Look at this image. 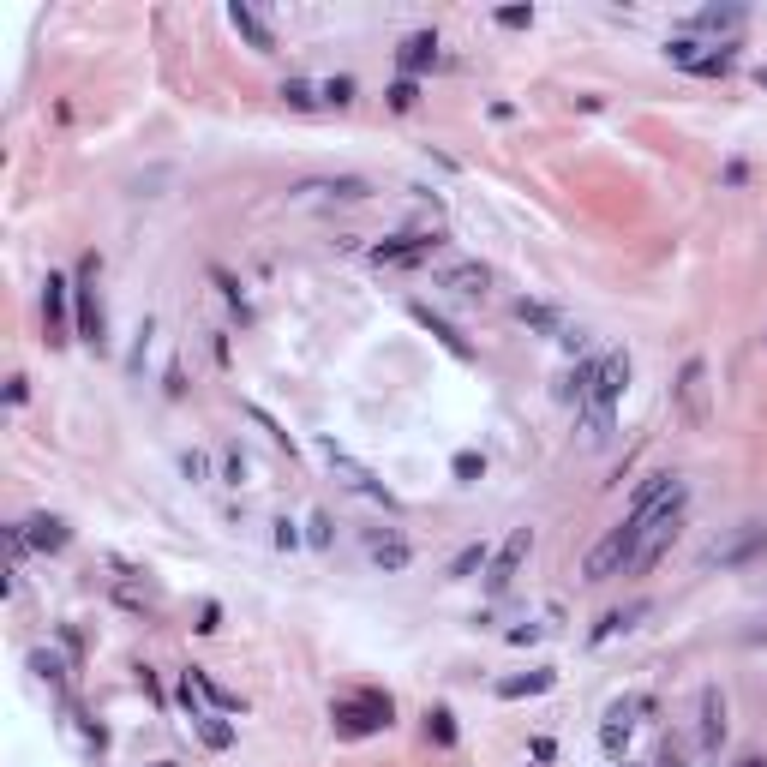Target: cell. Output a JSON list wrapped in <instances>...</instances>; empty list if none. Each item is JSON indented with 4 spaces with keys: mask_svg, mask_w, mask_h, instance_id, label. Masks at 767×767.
Listing matches in <instances>:
<instances>
[{
    "mask_svg": "<svg viewBox=\"0 0 767 767\" xmlns=\"http://www.w3.org/2000/svg\"><path fill=\"white\" fill-rule=\"evenodd\" d=\"M66 294H72L66 276H48V282H42V330H48L54 348L66 342Z\"/></svg>",
    "mask_w": 767,
    "mask_h": 767,
    "instance_id": "cell-21",
    "label": "cell"
},
{
    "mask_svg": "<svg viewBox=\"0 0 767 767\" xmlns=\"http://www.w3.org/2000/svg\"><path fill=\"white\" fill-rule=\"evenodd\" d=\"M762 90H767V72H762Z\"/></svg>",
    "mask_w": 767,
    "mask_h": 767,
    "instance_id": "cell-50",
    "label": "cell"
},
{
    "mask_svg": "<svg viewBox=\"0 0 767 767\" xmlns=\"http://www.w3.org/2000/svg\"><path fill=\"white\" fill-rule=\"evenodd\" d=\"M546 690H558V672H552V666H540V672H528V678H504V684H498V696H504V702H528V696H546Z\"/></svg>",
    "mask_w": 767,
    "mask_h": 767,
    "instance_id": "cell-26",
    "label": "cell"
},
{
    "mask_svg": "<svg viewBox=\"0 0 767 767\" xmlns=\"http://www.w3.org/2000/svg\"><path fill=\"white\" fill-rule=\"evenodd\" d=\"M426 738H432L438 750H456V738H462V732H456V714H450L444 702H438V708H426Z\"/></svg>",
    "mask_w": 767,
    "mask_h": 767,
    "instance_id": "cell-30",
    "label": "cell"
},
{
    "mask_svg": "<svg viewBox=\"0 0 767 767\" xmlns=\"http://www.w3.org/2000/svg\"><path fill=\"white\" fill-rule=\"evenodd\" d=\"M678 492H684V480H678V474H666V468H660V474H648V480L636 486V498H630V522H648V516H654L660 504H672Z\"/></svg>",
    "mask_w": 767,
    "mask_h": 767,
    "instance_id": "cell-18",
    "label": "cell"
},
{
    "mask_svg": "<svg viewBox=\"0 0 767 767\" xmlns=\"http://www.w3.org/2000/svg\"><path fill=\"white\" fill-rule=\"evenodd\" d=\"M642 612H648V606H630V612H606V618L594 624V642H612V636H618V630H630Z\"/></svg>",
    "mask_w": 767,
    "mask_h": 767,
    "instance_id": "cell-32",
    "label": "cell"
},
{
    "mask_svg": "<svg viewBox=\"0 0 767 767\" xmlns=\"http://www.w3.org/2000/svg\"><path fill=\"white\" fill-rule=\"evenodd\" d=\"M114 600H120V606H126V612H150V606H156V600H150V594H138V588H132V582H126V576H120V582H114Z\"/></svg>",
    "mask_w": 767,
    "mask_h": 767,
    "instance_id": "cell-40",
    "label": "cell"
},
{
    "mask_svg": "<svg viewBox=\"0 0 767 767\" xmlns=\"http://www.w3.org/2000/svg\"><path fill=\"white\" fill-rule=\"evenodd\" d=\"M294 192H300V198H342V204H360L372 186H366L360 174H342V180H300Z\"/></svg>",
    "mask_w": 767,
    "mask_h": 767,
    "instance_id": "cell-24",
    "label": "cell"
},
{
    "mask_svg": "<svg viewBox=\"0 0 767 767\" xmlns=\"http://www.w3.org/2000/svg\"><path fill=\"white\" fill-rule=\"evenodd\" d=\"M444 246H450V234H438V228H408V234L378 240L366 258H372V270H420V264L444 258Z\"/></svg>",
    "mask_w": 767,
    "mask_h": 767,
    "instance_id": "cell-3",
    "label": "cell"
},
{
    "mask_svg": "<svg viewBox=\"0 0 767 767\" xmlns=\"http://www.w3.org/2000/svg\"><path fill=\"white\" fill-rule=\"evenodd\" d=\"M24 402H30V378L12 372V378H6V408H24Z\"/></svg>",
    "mask_w": 767,
    "mask_h": 767,
    "instance_id": "cell-43",
    "label": "cell"
},
{
    "mask_svg": "<svg viewBox=\"0 0 767 767\" xmlns=\"http://www.w3.org/2000/svg\"><path fill=\"white\" fill-rule=\"evenodd\" d=\"M744 24H750V12H744V6H702V12H690L684 36H696V42H702V36H714V42L726 48V42H738V36H744Z\"/></svg>",
    "mask_w": 767,
    "mask_h": 767,
    "instance_id": "cell-12",
    "label": "cell"
},
{
    "mask_svg": "<svg viewBox=\"0 0 767 767\" xmlns=\"http://www.w3.org/2000/svg\"><path fill=\"white\" fill-rule=\"evenodd\" d=\"M270 528H276V552H300V540H306V534H300V528H294L288 516H276Z\"/></svg>",
    "mask_w": 767,
    "mask_h": 767,
    "instance_id": "cell-42",
    "label": "cell"
},
{
    "mask_svg": "<svg viewBox=\"0 0 767 767\" xmlns=\"http://www.w3.org/2000/svg\"><path fill=\"white\" fill-rule=\"evenodd\" d=\"M96 276H102V258L84 252L78 270H72V306H78V342L102 348V300H96Z\"/></svg>",
    "mask_w": 767,
    "mask_h": 767,
    "instance_id": "cell-7",
    "label": "cell"
},
{
    "mask_svg": "<svg viewBox=\"0 0 767 767\" xmlns=\"http://www.w3.org/2000/svg\"><path fill=\"white\" fill-rule=\"evenodd\" d=\"M624 390H630V354L618 348V354H606V366H600V378H594V390H588V402L576 408V432H582V444H606L612 438V426H618V402H624Z\"/></svg>",
    "mask_w": 767,
    "mask_h": 767,
    "instance_id": "cell-1",
    "label": "cell"
},
{
    "mask_svg": "<svg viewBox=\"0 0 767 767\" xmlns=\"http://www.w3.org/2000/svg\"><path fill=\"white\" fill-rule=\"evenodd\" d=\"M666 60L678 66V72H696V78H726L732 66H738V42H696V36H666Z\"/></svg>",
    "mask_w": 767,
    "mask_h": 767,
    "instance_id": "cell-5",
    "label": "cell"
},
{
    "mask_svg": "<svg viewBox=\"0 0 767 767\" xmlns=\"http://www.w3.org/2000/svg\"><path fill=\"white\" fill-rule=\"evenodd\" d=\"M180 474H186L192 486H204V480H210V456H204V450H186V456H180Z\"/></svg>",
    "mask_w": 767,
    "mask_h": 767,
    "instance_id": "cell-39",
    "label": "cell"
},
{
    "mask_svg": "<svg viewBox=\"0 0 767 767\" xmlns=\"http://www.w3.org/2000/svg\"><path fill=\"white\" fill-rule=\"evenodd\" d=\"M696 732H702V750L708 756H720L726 750V738H732V720H726V696L708 684L702 690V702H696Z\"/></svg>",
    "mask_w": 767,
    "mask_h": 767,
    "instance_id": "cell-14",
    "label": "cell"
},
{
    "mask_svg": "<svg viewBox=\"0 0 767 767\" xmlns=\"http://www.w3.org/2000/svg\"><path fill=\"white\" fill-rule=\"evenodd\" d=\"M210 282H216V288H222V300H228V306H234V312H240V318H252V312H246V294H240V282H234V276H228V270H222V264H216V270H210Z\"/></svg>",
    "mask_w": 767,
    "mask_h": 767,
    "instance_id": "cell-34",
    "label": "cell"
},
{
    "mask_svg": "<svg viewBox=\"0 0 767 767\" xmlns=\"http://www.w3.org/2000/svg\"><path fill=\"white\" fill-rule=\"evenodd\" d=\"M384 102H390L396 114H414V108H420V84H414V78H396V84L384 90Z\"/></svg>",
    "mask_w": 767,
    "mask_h": 767,
    "instance_id": "cell-31",
    "label": "cell"
},
{
    "mask_svg": "<svg viewBox=\"0 0 767 767\" xmlns=\"http://www.w3.org/2000/svg\"><path fill=\"white\" fill-rule=\"evenodd\" d=\"M636 546H642V522H618V528H606L594 546H588V558H582V582H612V576H624L630 570V558H636Z\"/></svg>",
    "mask_w": 767,
    "mask_h": 767,
    "instance_id": "cell-4",
    "label": "cell"
},
{
    "mask_svg": "<svg viewBox=\"0 0 767 767\" xmlns=\"http://www.w3.org/2000/svg\"><path fill=\"white\" fill-rule=\"evenodd\" d=\"M432 288H444L450 300H486L492 270H486L480 258H444V264L432 270Z\"/></svg>",
    "mask_w": 767,
    "mask_h": 767,
    "instance_id": "cell-8",
    "label": "cell"
},
{
    "mask_svg": "<svg viewBox=\"0 0 767 767\" xmlns=\"http://www.w3.org/2000/svg\"><path fill=\"white\" fill-rule=\"evenodd\" d=\"M24 540H30L36 552H48V558H60V552L72 546V528H66L60 516H30V522H24Z\"/></svg>",
    "mask_w": 767,
    "mask_h": 767,
    "instance_id": "cell-23",
    "label": "cell"
},
{
    "mask_svg": "<svg viewBox=\"0 0 767 767\" xmlns=\"http://www.w3.org/2000/svg\"><path fill=\"white\" fill-rule=\"evenodd\" d=\"M330 540H336V522H330L324 510H312V516H306V546H318V552H324Z\"/></svg>",
    "mask_w": 767,
    "mask_h": 767,
    "instance_id": "cell-35",
    "label": "cell"
},
{
    "mask_svg": "<svg viewBox=\"0 0 767 767\" xmlns=\"http://www.w3.org/2000/svg\"><path fill=\"white\" fill-rule=\"evenodd\" d=\"M630 714H654V696H618V702L606 708V720H600V750H606L612 762H624V750H630V732H636Z\"/></svg>",
    "mask_w": 767,
    "mask_h": 767,
    "instance_id": "cell-9",
    "label": "cell"
},
{
    "mask_svg": "<svg viewBox=\"0 0 767 767\" xmlns=\"http://www.w3.org/2000/svg\"><path fill=\"white\" fill-rule=\"evenodd\" d=\"M516 318H522L534 336H552V342H564V348H582V342H588V336L570 330V318H564L558 306H546V300H528V294H522V300H516Z\"/></svg>",
    "mask_w": 767,
    "mask_h": 767,
    "instance_id": "cell-13",
    "label": "cell"
},
{
    "mask_svg": "<svg viewBox=\"0 0 767 767\" xmlns=\"http://www.w3.org/2000/svg\"><path fill=\"white\" fill-rule=\"evenodd\" d=\"M186 672H192V684H198L204 708H216V714H228V720H234V714H246V702H240V696H228V690H222V684H216L204 666H186Z\"/></svg>",
    "mask_w": 767,
    "mask_h": 767,
    "instance_id": "cell-27",
    "label": "cell"
},
{
    "mask_svg": "<svg viewBox=\"0 0 767 767\" xmlns=\"http://www.w3.org/2000/svg\"><path fill=\"white\" fill-rule=\"evenodd\" d=\"M408 312H414V324H426V330H432V336H438V342H444V348L456 354V360H474V348H468V336H462V330H456L450 318H438V312H432V306H420V300H414Z\"/></svg>",
    "mask_w": 767,
    "mask_h": 767,
    "instance_id": "cell-25",
    "label": "cell"
},
{
    "mask_svg": "<svg viewBox=\"0 0 767 767\" xmlns=\"http://www.w3.org/2000/svg\"><path fill=\"white\" fill-rule=\"evenodd\" d=\"M366 558H372L384 576H402V570L414 564V546H408L402 528H378V534H366Z\"/></svg>",
    "mask_w": 767,
    "mask_h": 767,
    "instance_id": "cell-15",
    "label": "cell"
},
{
    "mask_svg": "<svg viewBox=\"0 0 767 767\" xmlns=\"http://www.w3.org/2000/svg\"><path fill=\"white\" fill-rule=\"evenodd\" d=\"M156 767H174V762H156Z\"/></svg>",
    "mask_w": 767,
    "mask_h": 767,
    "instance_id": "cell-51",
    "label": "cell"
},
{
    "mask_svg": "<svg viewBox=\"0 0 767 767\" xmlns=\"http://www.w3.org/2000/svg\"><path fill=\"white\" fill-rule=\"evenodd\" d=\"M276 96H282L288 108H300V114H306V108H324V84H312V78H282Z\"/></svg>",
    "mask_w": 767,
    "mask_h": 767,
    "instance_id": "cell-28",
    "label": "cell"
},
{
    "mask_svg": "<svg viewBox=\"0 0 767 767\" xmlns=\"http://www.w3.org/2000/svg\"><path fill=\"white\" fill-rule=\"evenodd\" d=\"M228 24H234V36H240L252 54H276V30H270V18H264V12H252L246 0H234V6H228Z\"/></svg>",
    "mask_w": 767,
    "mask_h": 767,
    "instance_id": "cell-17",
    "label": "cell"
},
{
    "mask_svg": "<svg viewBox=\"0 0 767 767\" xmlns=\"http://www.w3.org/2000/svg\"><path fill=\"white\" fill-rule=\"evenodd\" d=\"M246 474H252V462L228 444V450H222V480H228V486H246Z\"/></svg>",
    "mask_w": 767,
    "mask_h": 767,
    "instance_id": "cell-38",
    "label": "cell"
},
{
    "mask_svg": "<svg viewBox=\"0 0 767 767\" xmlns=\"http://www.w3.org/2000/svg\"><path fill=\"white\" fill-rule=\"evenodd\" d=\"M138 684H144V696L162 708V684H156V672H150V666H138Z\"/></svg>",
    "mask_w": 767,
    "mask_h": 767,
    "instance_id": "cell-46",
    "label": "cell"
},
{
    "mask_svg": "<svg viewBox=\"0 0 767 767\" xmlns=\"http://www.w3.org/2000/svg\"><path fill=\"white\" fill-rule=\"evenodd\" d=\"M672 396H678V408H684V420L690 426H708V360L702 354H690L684 360V372H678V384H672Z\"/></svg>",
    "mask_w": 767,
    "mask_h": 767,
    "instance_id": "cell-11",
    "label": "cell"
},
{
    "mask_svg": "<svg viewBox=\"0 0 767 767\" xmlns=\"http://www.w3.org/2000/svg\"><path fill=\"white\" fill-rule=\"evenodd\" d=\"M492 24H498V30H528V24H534V6H498Z\"/></svg>",
    "mask_w": 767,
    "mask_h": 767,
    "instance_id": "cell-37",
    "label": "cell"
},
{
    "mask_svg": "<svg viewBox=\"0 0 767 767\" xmlns=\"http://www.w3.org/2000/svg\"><path fill=\"white\" fill-rule=\"evenodd\" d=\"M192 732H198V744H204V750H216V756H228V750L240 744V732H234V720H228V714H216V708H204V714H192Z\"/></svg>",
    "mask_w": 767,
    "mask_h": 767,
    "instance_id": "cell-22",
    "label": "cell"
},
{
    "mask_svg": "<svg viewBox=\"0 0 767 767\" xmlns=\"http://www.w3.org/2000/svg\"><path fill=\"white\" fill-rule=\"evenodd\" d=\"M30 672H36V678H48V684H66V666H60V654H48V648H36V654H30Z\"/></svg>",
    "mask_w": 767,
    "mask_h": 767,
    "instance_id": "cell-36",
    "label": "cell"
},
{
    "mask_svg": "<svg viewBox=\"0 0 767 767\" xmlns=\"http://www.w3.org/2000/svg\"><path fill=\"white\" fill-rule=\"evenodd\" d=\"M318 456L330 462V474H336V480H342L348 492H360V498H372V504L396 510V492H390V486H384V480H378V474H372L366 462H354V456H348V450H342L336 438H318Z\"/></svg>",
    "mask_w": 767,
    "mask_h": 767,
    "instance_id": "cell-6",
    "label": "cell"
},
{
    "mask_svg": "<svg viewBox=\"0 0 767 767\" xmlns=\"http://www.w3.org/2000/svg\"><path fill=\"white\" fill-rule=\"evenodd\" d=\"M348 102H354V78H348V72L324 78V108H348Z\"/></svg>",
    "mask_w": 767,
    "mask_h": 767,
    "instance_id": "cell-33",
    "label": "cell"
},
{
    "mask_svg": "<svg viewBox=\"0 0 767 767\" xmlns=\"http://www.w3.org/2000/svg\"><path fill=\"white\" fill-rule=\"evenodd\" d=\"M390 720H396V702H390L384 690H348V696L330 702V726H336V738H348V744L390 732Z\"/></svg>",
    "mask_w": 767,
    "mask_h": 767,
    "instance_id": "cell-2",
    "label": "cell"
},
{
    "mask_svg": "<svg viewBox=\"0 0 767 767\" xmlns=\"http://www.w3.org/2000/svg\"><path fill=\"white\" fill-rule=\"evenodd\" d=\"M654 767H684V756H678V750H660V756H654Z\"/></svg>",
    "mask_w": 767,
    "mask_h": 767,
    "instance_id": "cell-48",
    "label": "cell"
},
{
    "mask_svg": "<svg viewBox=\"0 0 767 767\" xmlns=\"http://www.w3.org/2000/svg\"><path fill=\"white\" fill-rule=\"evenodd\" d=\"M618 767H636V762H618Z\"/></svg>",
    "mask_w": 767,
    "mask_h": 767,
    "instance_id": "cell-49",
    "label": "cell"
},
{
    "mask_svg": "<svg viewBox=\"0 0 767 767\" xmlns=\"http://www.w3.org/2000/svg\"><path fill=\"white\" fill-rule=\"evenodd\" d=\"M246 414H252V420H258V426H264V432H270V438H276V444H282V450H294V444H288V432H282V426H276V420H270V414H264V408H258V402H252V408H246Z\"/></svg>",
    "mask_w": 767,
    "mask_h": 767,
    "instance_id": "cell-45",
    "label": "cell"
},
{
    "mask_svg": "<svg viewBox=\"0 0 767 767\" xmlns=\"http://www.w3.org/2000/svg\"><path fill=\"white\" fill-rule=\"evenodd\" d=\"M396 66H402V78H420V72H432V66H438V36H432V30H414V36H402V48H396Z\"/></svg>",
    "mask_w": 767,
    "mask_h": 767,
    "instance_id": "cell-20",
    "label": "cell"
},
{
    "mask_svg": "<svg viewBox=\"0 0 767 767\" xmlns=\"http://www.w3.org/2000/svg\"><path fill=\"white\" fill-rule=\"evenodd\" d=\"M540 636H546L540 624H528V630H510V642H516V648H528V642H540Z\"/></svg>",
    "mask_w": 767,
    "mask_h": 767,
    "instance_id": "cell-47",
    "label": "cell"
},
{
    "mask_svg": "<svg viewBox=\"0 0 767 767\" xmlns=\"http://www.w3.org/2000/svg\"><path fill=\"white\" fill-rule=\"evenodd\" d=\"M480 474H486V456H474V450H462V456H456V480H462V486H474Z\"/></svg>",
    "mask_w": 767,
    "mask_h": 767,
    "instance_id": "cell-41",
    "label": "cell"
},
{
    "mask_svg": "<svg viewBox=\"0 0 767 767\" xmlns=\"http://www.w3.org/2000/svg\"><path fill=\"white\" fill-rule=\"evenodd\" d=\"M486 564H492V546H486V540H474V546H462V552L450 558V582H468V576H474V570H486Z\"/></svg>",
    "mask_w": 767,
    "mask_h": 767,
    "instance_id": "cell-29",
    "label": "cell"
},
{
    "mask_svg": "<svg viewBox=\"0 0 767 767\" xmlns=\"http://www.w3.org/2000/svg\"><path fill=\"white\" fill-rule=\"evenodd\" d=\"M600 366H606V354H582L576 366H564V372H558V390H552V396H558L564 408H582V402H588V390H594V378H600Z\"/></svg>",
    "mask_w": 767,
    "mask_h": 767,
    "instance_id": "cell-16",
    "label": "cell"
},
{
    "mask_svg": "<svg viewBox=\"0 0 767 767\" xmlns=\"http://www.w3.org/2000/svg\"><path fill=\"white\" fill-rule=\"evenodd\" d=\"M528 552H534V528H510V540H504V546L492 552V564H486V594H504V588L522 576Z\"/></svg>",
    "mask_w": 767,
    "mask_h": 767,
    "instance_id": "cell-10",
    "label": "cell"
},
{
    "mask_svg": "<svg viewBox=\"0 0 767 767\" xmlns=\"http://www.w3.org/2000/svg\"><path fill=\"white\" fill-rule=\"evenodd\" d=\"M216 630H222V606L204 600V606H198V636H216Z\"/></svg>",
    "mask_w": 767,
    "mask_h": 767,
    "instance_id": "cell-44",
    "label": "cell"
},
{
    "mask_svg": "<svg viewBox=\"0 0 767 767\" xmlns=\"http://www.w3.org/2000/svg\"><path fill=\"white\" fill-rule=\"evenodd\" d=\"M756 552H767V528H762V522H744L732 546H714V552H708V564H720V570H738V564H750Z\"/></svg>",
    "mask_w": 767,
    "mask_h": 767,
    "instance_id": "cell-19",
    "label": "cell"
}]
</instances>
